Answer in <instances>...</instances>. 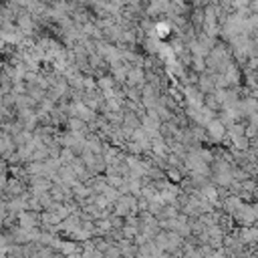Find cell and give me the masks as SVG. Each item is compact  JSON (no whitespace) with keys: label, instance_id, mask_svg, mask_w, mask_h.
Here are the masks:
<instances>
[{"label":"cell","instance_id":"2","mask_svg":"<svg viewBox=\"0 0 258 258\" xmlns=\"http://www.w3.org/2000/svg\"><path fill=\"white\" fill-rule=\"evenodd\" d=\"M18 226H22L24 230L40 228V212H34V210H22V212L18 214Z\"/></svg>","mask_w":258,"mask_h":258},{"label":"cell","instance_id":"6","mask_svg":"<svg viewBox=\"0 0 258 258\" xmlns=\"http://www.w3.org/2000/svg\"><path fill=\"white\" fill-rule=\"evenodd\" d=\"M189 69L194 71V73H204L208 67H206V56H200V54H194L191 56V62H189Z\"/></svg>","mask_w":258,"mask_h":258},{"label":"cell","instance_id":"9","mask_svg":"<svg viewBox=\"0 0 258 258\" xmlns=\"http://www.w3.org/2000/svg\"><path fill=\"white\" fill-rule=\"evenodd\" d=\"M232 4H234L236 8H242V6H248L250 0H232Z\"/></svg>","mask_w":258,"mask_h":258},{"label":"cell","instance_id":"4","mask_svg":"<svg viewBox=\"0 0 258 258\" xmlns=\"http://www.w3.org/2000/svg\"><path fill=\"white\" fill-rule=\"evenodd\" d=\"M198 89L204 93V95H208V93H212V91H216V81H214V73H210V71H204V73H200L198 75Z\"/></svg>","mask_w":258,"mask_h":258},{"label":"cell","instance_id":"3","mask_svg":"<svg viewBox=\"0 0 258 258\" xmlns=\"http://www.w3.org/2000/svg\"><path fill=\"white\" fill-rule=\"evenodd\" d=\"M127 87H143L145 85V69L143 67H131L127 73Z\"/></svg>","mask_w":258,"mask_h":258},{"label":"cell","instance_id":"8","mask_svg":"<svg viewBox=\"0 0 258 258\" xmlns=\"http://www.w3.org/2000/svg\"><path fill=\"white\" fill-rule=\"evenodd\" d=\"M248 8H250V12H254V14H258V0H250V4H248Z\"/></svg>","mask_w":258,"mask_h":258},{"label":"cell","instance_id":"7","mask_svg":"<svg viewBox=\"0 0 258 258\" xmlns=\"http://www.w3.org/2000/svg\"><path fill=\"white\" fill-rule=\"evenodd\" d=\"M248 67H252L254 71H256V75H258V56H254V58H248V62H246Z\"/></svg>","mask_w":258,"mask_h":258},{"label":"cell","instance_id":"1","mask_svg":"<svg viewBox=\"0 0 258 258\" xmlns=\"http://www.w3.org/2000/svg\"><path fill=\"white\" fill-rule=\"evenodd\" d=\"M206 133H208L210 143H222L226 139V125L218 117H214L206 123Z\"/></svg>","mask_w":258,"mask_h":258},{"label":"cell","instance_id":"5","mask_svg":"<svg viewBox=\"0 0 258 258\" xmlns=\"http://www.w3.org/2000/svg\"><path fill=\"white\" fill-rule=\"evenodd\" d=\"M64 129H71V131L83 133V135H89V133H91V125H89L87 121H83L81 117H67Z\"/></svg>","mask_w":258,"mask_h":258}]
</instances>
